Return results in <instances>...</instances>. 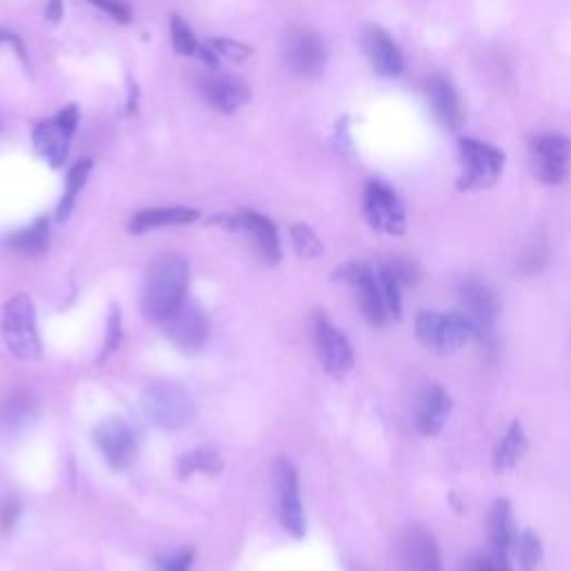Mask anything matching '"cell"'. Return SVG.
Masks as SVG:
<instances>
[{
	"label": "cell",
	"instance_id": "4316f807",
	"mask_svg": "<svg viewBox=\"0 0 571 571\" xmlns=\"http://www.w3.org/2000/svg\"><path fill=\"white\" fill-rule=\"evenodd\" d=\"M377 282H379V288H382V297H385L389 315L400 320L402 317V286L404 284L395 271V265L393 263L379 265Z\"/></svg>",
	"mask_w": 571,
	"mask_h": 571
},
{
	"label": "cell",
	"instance_id": "ab89813d",
	"mask_svg": "<svg viewBox=\"0 0 571 571\" xmlns=\"http://www.w3.org/2000/svg\"><path fill=\"white\" fill-rule=\"evenodd\" d=\"M46 16H48L52 23H59V21L63 18V0H48Z\"/></svg>",
	"mask_w": 571,
	"mask_h": 571
},
{
	"label": "cell",
	"instance_id": "8fae6325",
	"mask_svg": "<svg viewBox=\"0 0 571 571\" xmlns=\"http://www.w3.org/2000/svg\"><path fill=\"white\" fill-rule=\"evenodd\" d=\"M337 280L347 282L353 288L364 317L373 326H382L387 322L389 311L382 297V288H379L377 282V273L373 269H368L364 263H349L337 273Z\"/></svg>",
	"mask_w": 571,
	"mask_h": 571
},
{
	"label": "cell",
	"instance_id": "8d00e7d4",
	"mask_svg": "<svg viewBox=\"0 0 571 571\" xmlns=\"http://www.w3.org/2000/svg\"><path fill=\"white\" fill-rule=\"evenodd\" d=\"M119 341H121V315H119V309H117V311H112V315H109L107 339H105V353H112L114 349H117Z\"/></svg>",
	"mask_w": 571,
	"mask_h": 571
},
{
	"label": "cell",
	"instance_id": "5bb4252c",
	"mask_svg": "<svg viewBox=\"0 0 571 571\" xmlns=\"http://www.w3.org/2000/svg\"><path fill=\"white\" fill-rule=\"evenodd\" d=\"M94 444L114 469H128L137 460V438L121 417H107L94 431Z\"/></svg>",
	"mask_w": 571,
	"mask_h": 571
},
{
	"label": "cell",
	"instance_id": "4fadbf2b",
	"mask_svg": "<svg viewBox=\"0 0 571 571\" xmlns=\"http://www.w3.org/2000/svg\"><path fill=\"white\" fill-rule=\"evenodd\" d=\"M161 324L181 351H197L208 339V315L197 301L185 299Z\"/></svg>",
	"mask_w": 571,
	"mask_h": 571
},
{
	"label": "cell",
	"instance_id": "e0dca14e",
	"mask_svg": "<svg viewBox=\"0 0 571 571\" xmlns=\"http://www.w3.org/2000/svg\"><path fill=\"white\" fill-rule=\"evenodd\" d=\"M360 43L366 61L379 76H400L404 72L402 52L387 29L377 25L364 27Z\"/></svg>",
	"mask_w": 571,
	"mask_h": 571
},
{
	"label": "cell",
	"instance_id": "6da1fadb",
	"mask_svg": "<svg viewBox=\"0 0 571 571\" xmlns=\"http://www.w3.org/2000/svg\"><path fill=\"white\" fill-rule=\"evenodd\" d=\"M190 271L183 257L161 255L150 263L143 288V311L147 320L164 322L185 301Z\"/></svg>",
	"mask_w": 571,
	"mask_h": 571
},
{
	"label": "cell",
	"instance_id": "836d02e7",
	"mask_svg": "<svg viewBox=\"0 0 571 571\" xmlns=\"http://www.w3.org/2000/svg\"><path fill=\"white\" fill-rule=\"evenodd\" d=\"M208 48L219 59L233 61V63H242V61H246L252 54V48H248L244 43H237V41H231V38H215V41L208 43Z\"/></svg>",
	"mask_w": 571,
	"mask_h": 571
},
{
	"label": "cell",
	"instance_id": "e575fe53",
	"mask_svg": "<svg viewBox=\"0 0 571 571\" xmlns=\"http://www.w3.org/2000/svg\"><path fill=\"white\" fill-rule=\"evenodd\" d=\"M90 3L99 10H103L107 16H112L114 21H119L124 25H128L132 21V12L126 5V0H90Z\"/></svg>",
	"mask_w": 571,
	"mask_h": 571
},
{
	"label": "cell",
	"instance_id": "ba28073f",
	"mask_svg": "<svg viewBox=\"0 0 571 571\" xmlns=\"http://www.w3.org/2000/svg\"><path fill=\"white\" fill-rule=\"evenodd\" d=\"M460 313L476 328L478 339H486L493 335L496 322L501 317V297L486 282L465 280L458 288Z\"/></svg>",
	"mask_w": 571,
	"mask_h": 571
},
{
	"label": "cell",
	"instance_id": "f35d334b",
	"mask_svg": "<svg viewBox=\"0 0 571 571\" xmlns=\"http://www.w3.org/2000/svg\"><path fill=\"white\" fill-rule=\"evenodd\" d=\"M0 43H10V46H14V48L18 50V59H21L25 65H29L27 52H25V48H23V43H21V38H18L16 34L5 31V29H0Z\"/></svg>",
	"mask_w": 571,
	"mask_h": 571
},
{
	"label": "cell",
	"instance_id": "7c38bea8",
	"mask_svg": "<svg viewBox=\"0 0 571 571\" xmlns=\"http://www.w3.org/2000/svg\"><path fill=\"white\" fill-rule=\"evenodd\" d=\"M571 141L562 134H543L531 143V166L534 174L547 183L558 185L569 174Z\"/></svg>",
	"mask_w": 571,
	"mask_h": 571
},
{
	"label": "cell",
	"instance_id": "83f0119b",
	"mask_svg": "<svg viewBox=\"0 0 571 571\" xmlns=\"http://www.w3.org/2000/svg\"><path fill=\"white\" fill-rule=\"evenodd\" d=\"M90 170H92V161L90 159H83L76 164L69 174H67V185H65V195L61 199V206H59V219H67V215L72 212L74 204H76V197L81 195L83 185L88 183V177H90Z\"/></svg>",
	"mask_w": 571,
	"mask_h": 571
},
{
	"label": "cell",
	"instance_id": "52a82bcc",
	"mask_svg": "<svg viewBox=\"0 0 571 571\" xmlns=\"http://www.w3.org/2000/svg\"><path fill=\"white\" fill-rule=\"evenodd\" d=\"M79 107L67 105L63 107L56 117L38 124L34 128V147L38 155H41L46 161H50L52 168H61L67 161L69 155V143L72 137L79 128Z\"/></svg>",
	"mask_w": 571,
	"mask_h": 571
},
{
	"label": "cell",
	"instance_id": "5b68a950",
	"mask_svg": "<svg viewBox=\"0 0 571 571\" xmlns=\"http://www.w3.org/2000/svg\"><path fill=\"white\" fill-rule=\"evenodd\" d=\"M460 193H480L496 185L505 172V152L476 139L460 141Z\"/></svg>",
	"mask_w": 571,
	"mask_h": 571
},
{
	"label": "cell",
	"instance_id": "f546056e",
	"mask_svg": "<svg viewBox=\"0 0 571 571\" xmlns=\"http://www.w3.org/2000/svg\"><path fill=\"white\" fill-rule=\"evenodd\" d=\"M34 402L27 395H12L3 406H0V425L8 429L23 427L34 417Z\"/></svg>",
	"mask_w": 571,
	"mask_h": 571
},
{
	"label": "cell",
	"instance_id": "ac0fdd59",
	"mask_svg": "<svg viewBox=\"0 0 571 571\" xmlns=\"http://www.w3.org/2000/svg\"><path fill=\"white\" fill-rule=\"evenodd\" d=\"M453 411V400L440 385H429L415 400L413 408V423L415 429L427 438L438 436L444 425L449 423Z\"/></svg>",
	"mask_w": 571,
	"mask_h": 571
},
{
	"label": "cell",
	"instance_id": "9a60e30c",
	"mask_svg": "<svg viewBox=\"0 0 571 571\" xmlns=\"http://www.w3.org/2000/svg\"><path fill=\"white\" fill-rule=\"evenodd\" d=\"M284 63L299 76H317L326 65V46L315 31L297 29L284 41Z\"/></svg>",
	"mask_w": 571,
	"mask_h": 571
},
{
	"label": "cell",
	"instance_id": "7402d4cb",
	"mask_svg": "<svg viewBox=\"0 0 571 571\" xmlns=\"http://www.w3.org/2000/svg\"><path fill=\"white\" fill-rule=\"evenodd\" d=\"M486 536L493 551L511 554L518 545L520 529L514 516V507L507 498H501L491 505L489 518H486Z\"/></svg>",
	"mask_w": 571,
	"mask_h": 571
},
{
	"label": "cell",
	"instance_id": "277c9868",
	"mask_svg": "<svg viewBox=\"0 0 571 571\" xmlns=\"http://www.w3.org/2000/svg\"><path fill=\"white\" fill-rule=\"evenodd\" d=\"M141 408L147 417V423L168 431L185 429L187 425H193L197 417V406L193 398L179 385L147 387L141 395Z\"/></svg>",
	"mask_w": 571,
	"mask_h": 571
},
{
	"label": "cell",
	"instance_id": "8992f818",
	"mask_svg": "<svg viewBox=\"0 0 571 571\" xmlns=\"http://www.w3.org/2000/svg\"><path fill=\"white\" fill-rule=\"evenodd\" d=\"M362 210L373 231L391 237H402L406 233V212L391 185L368 181L364 187Z\"/></svg>",
	"mask_w": 571,
	"mask_h": 571
},
{
	"label": "cell",
	"instance_id": "603a6c76",
	"mask_svg": "<svg viewBox=\"0 0 571 571\" xmlns=\"http://www.w3.org/2000/svg\"><path fill=\"white\" fill-rule=\"evenodd\" d=\"M529 451V440L524 433V427L520 420H514L505 436L501 438L496 451H493V469L498 476L511 473L527 455Z\"/></svg>",
	"mask_w": 571,
	"mask_h": 571
},
{
	"label": "cell",
	"instance_id": "f1b7e54d",
	"mask_svg": "<svg viewBox=\"0 0 571 571\" xmlns=\"http://www.w3.org/2000/svg\"><path fill=\"white\" fill-rule=\"evenodd\" d=\"M516 556H518V562H520V569L522 571H536L543 562V543H541V536L536 534V531H520V538H518V545H516Z\"/></svg>",
	"mask_w": 571,
	"mask_h": 571
},
{
	"label": "cell",
	"instance_id": "ffe728a7",
	"mask_svg": "<svg viewBox=\"0 0 571 571\" xmlns=\"http://www.w3.org/2000/svg\"><path fill=\"white\" fill-rule=\"evenodd\" d=\"M202 94L212 109L223 114H233L250 101V88L237 76L228 74H212L204 79Z\"/></svg>",
	"mask_w": 571,
	"mask_h": 571
},
{
	"label": "cell",
	"instance_id": "4dcf8cb0",
	"mask_svg": "<svg viewBox=\"0 0 571 571\" xmlns=\"http://www.w3.org/2000/svg\"><path fill=\"white\" fill-rule=\"evenodd\" d=\"M290 239H293L297 255L303 259H317L324 252L320 237L311 231L309 225H303V223H295L290 228Z\"/></svg>",
	"mask_w": 571,
	"mask_h": 571
},
{
	"label": "cell",
	"instance_id": "cb8c5ba5",
	"mask_svg": "<svg viewBox=\"0 0 571 571\" xmlns=\"http://www.w3.org/2000/svg\"><path fill=\"white\" fill-rule=\"evenodd\" d=\"M197 217H199L197 210H193V208H181V206L141 210L130 221V231L137 233V235H141V233H147V231H157V228L193 223V221H197Z\"/></svg>",
	"mask_w": 571,
	"mask_h": 571
},
{
	"label": "cell",
	"instance_id": "30bf717a",
	"mask_svg": "<svg viewBox=\"0 0 571 571\" xmlns=\"http://www.w3.org/2000/svg\"><path fill=\"white\" fill-rule=\"evenodd\" d=\"M212 223H219L228 231L246 235L255 248V252L265 261V263H280L282 259V248H280V237H277V228L271 219H265L263 215L257 212H239L233 217H217Z\"/></svg>",
	"mask_w": 571,
	"mask_h": 571
},
{
	"label": "cell",
	"instance_id": "2e32d148",
	"mask_svg": "<svg viewBox=\"0 0 571 571\" xmlns=\"http://www.w3.org/2000/svg\"><path fill=\"white\" fill-rule=\"evenodd\" d=\"M402 571H442V551L433 534L423 527L404 531L398 547Z\"/></svg>",
	"mask_w": 571,
	"mask_h": 571
},
{
	"label": "cell",
	"instance_id": "3957f363",
	"mask_svg": "<svg viewBox=\"0 0 571 571\" xmlns=\"http://www.w3.org/2000/svg\"><path fill=\"white\" fill-rule=\"evenodd\" d=\"M3 339L10 353L23 362L41 358V335H38L36 309L27 293L14 295L3 307Z\"/></svg>",
	"mask_w": 571,
	"mask_h": 571
},
{
	"label": "cell",
	"instance_id": "484cf974",
	"mask_svg": "<svg viewBox=\"0 0 571 571\" xmlns=\"http://www.w3.org/2000/svg\"><path fill=\"white\" fill-rule=\"evenodd\" d=\"M221 469H223V460L212 449H195V451L181 455L177 463V473L181 478L195 476V473H219Z\"/></svg>",
	"mask_w": 571,
	"mask_h": 571
},
{
	"label": "cell",
	"instance_id": "1f68e13d",
	"mask_svg": "<svg viewBox=\"0 0 571 571\" xmlns=\"http://www.w3.org/2000/svg\"><path fill=\"white\" fill-rule=\"evenodd\" d=\"M170 34H172V48L177 54L181 56H195L199 54L202 46L197 43V38L193 34V29H190L181 16H172L170 18Z\"/></svg>",
	"mask_w": 571,
	"mask_h": 571
},
{
	"label": "cell",
	"instance_id": "d6986e66",
	"mask_svg": "<svg viewBox=\"0 0 571 571\" xmlns=\"http://www.w3.org/2000/svg\"><path fill=\"white\" fill-rule=\"evenodd\" d=\"M277 489H280V516L288 534L301 538L307 534V516H303L297 469L282 460L277 465Z\"/></svg>",
	"mask_w": 571,
	"mask_h": 571
},
{
	"label": "cell",
	"instance_id": "9c48e42d",
	"mask_svg": "<svg viewBox=\"0 0 571 571\" xmlns=\"http://www.w3.org/2000/svg\"><path fill=\"white\" fill-rule=\"evenodd\" d=\"M313 335L322 368L335 379H345L355 364V353L349 337L322 313L315 317Z\"/></svg>",
	"mask_w": 571,
	"mask_h": 571
},
{
	"label": "cell",
	"instance_id": "d6a6232c",
	"mask_svg": "<svg viewBox=\"0 0 571 571\" xmlns=\"http://www.w3.org/2000/svg\"><path fill=\"white\" fill-rule=\"evenodd\" d=\"M463 571H514L511 569V562H509V556L507 554H501V551H486V554H476L471 556Z\"/></svg>",
	"mask_w": 571,
	"mask_h": 571
},
{
	"label": "cell",
	"instance_id": "44dd1931",
	"mask_svg": "<svg viewBox=\"0 0 571 571\" xmlns=\"http://www.w3.org/2000/svg\"><path fill=\"white\" fill-rule=\"evenodd\" d=\"M425 94L431 103V109L436 114V119L451 132L458 130L463 126L465 112H463V101L458 90L453 88V83L444 76H431L425 83Z\"/></svg>",
	"mask_w": 571,
	"mask_h": 571
},
{
	"label": "cell",
	"instance_id": "d590c367",
	"mask_svg": "<svg viewBox=\"0 0 571 571\" xmlns=\"http://www.w3.org/2000/svg\"><path fill=\"white\" fill-rule=\"evenodd\" d=\"M190 564H193V551L183 549L179 554L166 556L157 560V571H190Z\"/></svg>",
	"mask_w": 571,
	"mask_h": 571
},
{
	"label": "cell",
	"instance_id": "74e56055",
	"mask_svg": "<svg viewBox=\"0 0 571 571\" xmlns=\"http://www.w3.org/2000/svg\"><path fill=\"white\" fill-rule=\"evenodd\" d=\"M21 514V505L12 498V501H5V505L0 507V522H3V529H12L16 524V518Z\"/></svg>",
	"mask_w": 571,
	"mask_h": 571
},
{
	"label": "cell",
	"instance_id": "d4e9b609",
	"mask_svg": "<svg viewBox=\"0 0 571 571\" xmlns=\"http://www.w3.org/2000/svg\"><path fill=\"white\" fill-rule=\"evenodd\" d=\"M50 244V221L46 217L36 219L27 228H21L18 233L10 237V248L21 255H41Z\"/></svg>",
	"mask_w": 571,
	"mask_h": 571
},
{
	"label": "cell",
	"instance_id": "7a4b0ae2",
	"mask_svg": "<svg viewBox=\"0 0 571 571\" xmlns=\"http://www.w3.org/2000/svg\"><path fill=\"white\" fill-rule=\"evenodd\" d=\"M415 335L427 351L436 355H455L476 339V328L460 311H423L415 317Z\"/></svg>",
	"mask_w": 571,
	"mask_h": 571
}]
</instances>
